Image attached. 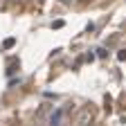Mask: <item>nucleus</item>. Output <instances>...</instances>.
<instances>
[{"instance_id": "nucleus-4", "label": "nucleus", "mask_w": 126, "mask_h": 126, "mask_svg": "<svg viewBox=\"0 0 126 126\" xmlns=\"http://www.w3.org/2000/svg\"><path fill=\"white\" fill-rule=\"evenodd\" d=\"M94 52H97V56H99V59H106V56H108V50H106V47H97Z\"/></svg>"}, {"instance_id": "nucleus-5", "label": "nucleus", "mask_w": 126, "mask_h": 126, "mask_svg": "<svg viewBox=\"0 0 126 126\" xmlns=\"http://www.w3.org/2000/svg\"><path fill=\"white\" fill-rule=\"evenodd\" d=\"M14 45H16V38H7V41L2 43V47H5V50H11Z\"/></svg>"}, {"instance_id": "nucleus-8", "label": "nucleus", "mask_w": 126, "mask_h": 126, "mask_svg": "<svg viewBox=\"0 0 126 126\" xmlns=\"http://www.w3.org/2000/svg\"><path fill=\"white\" fill-rule=\"evenodd\" d=\"M59 2H61V5H68V2H70V0H59Z\"/></svg>"}, {"instance_id": "nucleus-2", "label": "nucleus", "mask_w": 126, "mask_h": 126, "mask_svg": "<svg viewBox=\"0 0 126 126\" xmlns=\"http://www.w3.org/2000/svg\"><path fill=\"white\" fill-rule=\"evenodd\" d=\"M92 117H94V110H92L90 106H83L81 110H79V115H77L74 124H77V126H90Z\"/></svg>"}, {"instance_id": "nucleus-1", "label": "nucleus", "mask_w": 126, "mask_h": 126, "mask_svg": "<svg viewBox=\"0 0 126 126\" xmlns=\"http://www.w3.org/2000/svg\"><path fill=\"white\" fill-rule=\"evenodd\" d=\"M68 113H70V104L54 108L50 113V117H47V126H65L68 124Z\"/></svg>"}, {"instance_id": "nucleus-3", "label": "nucleus", "mask_w": 126, "mask_h": 126, "mask_svg": "<svg viewBox=\"0 0 126 126\" xmlns=\"http://www.w3.org/2000/svg\"><path fill=\"white\" fill-rule=\"evenodd\" d=\"M20 70V61L18 59H9V63H7V77H11V74H16V72H18Z\"/></svg>"}, {"instance_id": "nucleus-7", "label": "nucleus", "mask_w": 126, "mask_h": 126, "mask_svg": "<svg viewBox=\"0 0 126 126\" xmlns=\"http://www.w3.org/2000/svg\"><path fill=\"white\" fill-rule=\"evenodd\" d=\"M117 59H119V61H126V50H122V52L117 54Z\"/></svg>"}, {"instance_id": "nucleus-6", "label": "nucleus", "mask_w": 126, "mask_h": 126, "mask_svg": "<svg viewBox=\"0 0 126 126\" xmlns=\"http://www.w3.org/2000/svg\"><path fill=\"white\" fill-rule=\"evenodd\" d=\"M52 27H54V29H59V27H63V20H54V23H52Z\"/></svg>"}]
</instances>
